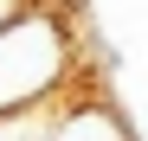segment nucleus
I'll return each instance as SVG.
<instances>
[{"mask_svg": "<svg viewBox=\"0 0 148 141\" xmlns=\"http://www.w3.org/2000/svg\"><path fill=\"white\" fill-rule=\"evenodd\" d=\"M45 141H129V135L116 128L110 109H71L58 122H45Z\"/></svg>", "mask_w": 148, "mask_h": 141, "instance_id": "f03ea898", "label": "nucleus"}, {"mask_svg": "<svg viewBox=\"0 0 148 141\" xmlns=\"http://www.w3.org/2000/svg\"><path fill=\"white\" fill-rule=\"evenodd\" d=\"M19 7H26V0H0V26H7V19H13Z\"/></svg>", "mask_w": 148, "mask_h": 141, "instance_id": "7ed1b4c3", "label": "nucleus"}, {"mask_svg": "<svg viewBox=\"0 0 148 141\" xmlns=\"http://www.w3.org/2000/svg\"><path fill=\"white\" fill-rule=\"evenodd\" d=\"M71 83V26L58 7L26 0L0 26V115L39 109Z\"/></svg>", "mask_w": 148, "mask_h": 141, "instance_id": "f257e3e1", "label": "nucleus"}]
</instances>
